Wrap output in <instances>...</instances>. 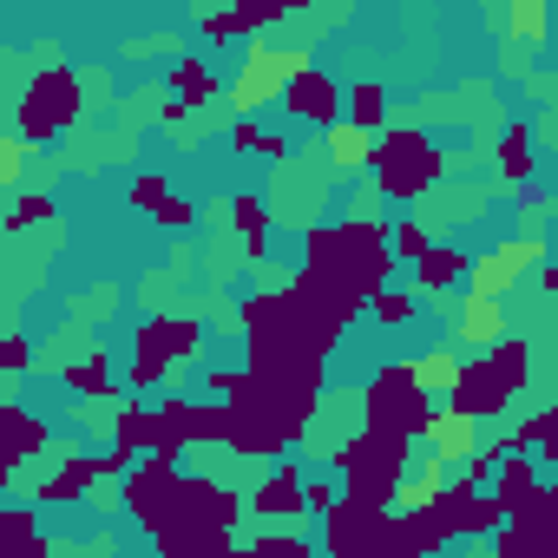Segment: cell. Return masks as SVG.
<instances>
[{
    "label": "cell",
    "mask_w": 558,
    "mask_h": 558,
    "mask_svg": "<svg viewBox=\"0 0 558 558\" xmlns=\"http://www.w3.org/2000/svg\"><path fill=\"white\" fill-rule=\"evenodd\" d=\"M447 151L440 145H427L421 132H381V151H375V184H381V197H421V191H434L440 178H447Z\"/></svg>",
    "instance_id": "cell-1"
},
{
    "label": "cell",
    "mask_w": 558,
    "mask_h": 558,
    "mask_svg": "<svg viewBox=\"0 0 558 558\" xmlns=\"http://www.w3.org/2000/svg\"><path fill=\"white\" fill-rule=\"evenodd\" d=\"M303 66H316V60H310V53H296V47H263V40H256V47L243 53L236 80H230V106L256 119L263 106H276V99L290 93V80H296Z\"/></svg>",
    "instance_id": "cell-2"
},
{
    "label": "cell",
    "mask_w": 558,
    "mask_h": 558,
    "mask_svg": "<svg viewBox=\"0 0 558 558\" xmlns=\"http://www.w3.org/2000/svg\"><path fill=\"white\" fill-rule=\"evenodd\" d=\"M434 414H440V408H434V395L414 381V362H388V368H375V381H368V421H388V427L427 440Z\"/></svg>",
    "instance_id": "cell-3"
},
{
    "label": "cell",
    "mask_w": 558,
    "mask_h": 558,
    "mask_svg": "<svg viewBox=\"0 0 558 558\" xmlns=\"http://www.w3.org/2000/svg\"><path fill=\"white\" fill-rule=\"evenodd\" d=\"M80 112H86V93H80V80H73L66 66L34 73V86L21 93V132H27L34 145H47L53 132H73Z\"/></svg>",
    "instance_id": "cell-4"
},
{
    "label": "cell",
    "mask_w": 558,
    "mask_h": 558,
    "mask_svg": "<svg viewBox=\"0 0 558 558\" xmlns=\"http://www.w3.org/2000/svg\"><path fill=\"white\" fill-rule=\"evenodd\" d=\"M323 545L336 558H349V551H395V506H368V499L342 493V506L323 519Z\"/></svg>",
    "instance_id": "cell-5"
},
{
    "label": "cell",
    "mask_w": 558,
    "mask_h": 558,
    "mask_svg": "<svg viewBox=\"0 0 558 558\" xmlns=\"http://www.w3.org/2000/svg\"><path fill=\"white\" fill-rule=\"evenodd\" d=\"M440 512H447V525H453V538H493L512 512L499 506V493L493 486H480L473 473H460V480H447V493H440Z\"/></svg>",
    "instance_id": "cell-6"
},
{
    "label": "cell",
    "mask_w": 558,
    "mask_h": 558,
    "mask_svg": "<svg viewBox=\"0 0 558 558\" xmlns=\"http://www.w3.org/2000/svg\"><path fill=\"white\" fill-rule=\"evenodd\" d=\"M493 551H499V558L558 551V486H538V499H532L525 512H512V519L493 532Z\"/></svg>",
    "instance_id": "cell-7"
},
{
    "label": "cell",
    "mask_w": 558,
    "mask_h": 558,
    "mask_svg": "<svg viewBox=\"0 0 558 558\" xmlns=\"http://www.w3.org/2000/svg\"><path fill=\"white\" fill-rule=\"evenodd\" d=\"M178 460H165V453H145L132 473H125V506H132V519L151 532L165 512H171V499H178Z\"/></svg>",
    "instance_id": "cell-8"
},
{
    "label": "cell",
    "mask_w": 558,
    "mask_h": 558,
    "mask_svg": "<svg viewBox=\"0 0 558 558\" xmlns=\"http://www.w3.org/2000/svg\"><path fill=\"white\" fill-rule=\"evenodd\" d=\"M512 395H519V388L506 381V368H499L493 355H473V362L460 368V381H453V395H447V401H453V408H466L473 421H493V414H506V401H512Z\"/></svg>",
    "instance_id": "cell-9"
},
{
    "label": "cell",
    "mask_w": 558,
    "mask_h": 558,
    "mask_svg": "<svg viewBox=\"0 0 558 558\" xmlns=\"http://www.w3.org/2000/svg\"><path fill=\"white\" fill-rule=\"evenodd\" d=\"M47 440H53V427H47V421H34L21 401H0V486H14L21 460H27V453H40Z\"/></svg>",
    "instance_id": "cell-10"
},
{
    "label": "cell",
    "mask_w": 558,
    "mask_h": 558,
    "mask_svg": "<svg viewBox=\"0 0 558 558\" xmlns=\"http://www.w3.org/2000/svg\"><path fill=\"white\" fill-rule=\"evenodd\" d=\"M283 106H290L296 125H336V119H349V112H342V86H336L323 66H303V73L290 80Z\"/></svg>",
    "instance_id": "cell-11"
},
{
    "label": "cell",
    "mask_w": 558,
    "mask_h": 558,
    "mask_svg": "<svg viewBox=\"0 0 558 558\" xmlns=\"http://www.w3.org/2000/svg\"><path fill=\"white\" fill-rule=\"evenodd\" d=\"M236 493L230 486H217V480H178V499H171V512L165 519H184V525H236ZM158 519V525H165Z\"/></svg>",
    "instance_id": "cell-12"
},
{
    "label": "cell",
    "mask_w": 558,
    "mask_h": 558,
    "mask_svg": "<svg viewBox=\"0 0 558 558\" xmlns=\"http://www.w3.org/2000/svg\"><path fill=\"white\" fill-rule=\"evenodd\" d=\"M250 512H263V519H296V512H310V473L296 460H283V466H276L250 493Z\"/></svg>",
    "instance_id": "cell-13"
},
{
    "label": "cell",
    "mask_w": 558,
    "mask_h": 558,
    "mask_svg": "<svg viewBox=\"0 0 558 558\" xmlns=\"http://www.w3.org/2000/svg\"><path fill=\"white\" fill-rule=\"evenodd\" d=\"M323 151L336 171H375V151H381V132L362 125V119H336L323 125Z\"/></svg>",
    "instance_id": "cell-14"
},
{
    "label": "cell",
    "mask_w": 558,
    "mask_h": 558,
    "mask_svg": "<svg viewBox=\"0 0 558 558\" xmlns=\"http://www.w3.org/2000/svg\"><path fill=\"white\" fill-rule=\"evenodd\" d=\"M132 349H151V355H171V362H191V355L204 349V323H191V316H151V323H138V336H132Z\"/></svg>",
    "instance_id": "cell-15"
},
{
    "label": "cell",
    "mask_w": 558,
    "mask_h": 558,
    "mask_svg": "<svg viewBox=\"0 0 558 558\" xmlns=\"http://www.w3.org/2000/svg\"><path fill=\"white\" fill-rule=\"evenodd\" d=\"M466 269H473V250H460V243H434V250L414 263V290H421V296H447L453 283H466Z\"/></svg>",
    "instance_id": "cell-16"
},
{
    "label": "cell",
    "mask_w": 558,
    "mask_h": 558,
    "mask_svg": "<svg viewBox=\"0 0 558 558\" xmlns=\"http://www.w3.org/2000/svg\"><path fill=\"white\" fill-rule=\"evenodd\" d=\"M466 349H493L499 336H506V296H480V290H466L460 296V329H453Z\"/></svg>",
    "instance_id": "cell-17"
},
{
    "label": "cell",
    "mask_w": 558,
    "mask_h": 558,
    "mask_svg": "<svg viewBox=\"0 0 558 558\" xmlns=\"http://www.w3.org/2000/svg\"><path fill=\"white\" fill-rule=\"evenodd\" d=\"M99 480H106V460H99V453H73V460H66V466L34 493V499H40V506H80Z\"/></svg>",
    "instance_id": "cell-18"
},
{
    "label": "cell",
    "mask_w": 558,
    "mask_h": 558,
    "mask_svg": "<svg viewBox=\"0 0 558 558\" xmlns=\"http://www.w3.org/2000/svg\"><path fill=\"white\" fill-rule=\"evenodd\" d=\"M493 493H499V506L506 512H525L532 499H538V466H532V453H499V466H493Z\"/></svg>",
    "instance_id": "cell-19"
},
{
    "label": "cell",
    "mask_w": 558,
    "mask_h": 558,
    "mask_svg": "<svg viewBox=\"0 0 558 558\" xmlns=\"http://www.w3.org/2000/svg\"><path fill=\"white\" fill-rule=\"evenodd\" d=\"M151 538H158V551H230L236 545L230 525H184V519L151 525Z\"/></svg>",
    "instance_id": "cell-20"
},
{
    "label": "cell",
    "mask_w": 558,
    "mask_h": 558,
    "mask_svg": "<svg viewBox=\"0 0 558 558\" xmlns=\"http://www.w3.org/2000/svg\"><path fill=\"white\" fill-rule=\"evenodd\" d=\"M427 447H434L440 460H453V466H460V460L473 453V414L447 401V408L434 414V427H427Z\"/></svg>",
    "instance_id": "cell-21"
},
{
    "label": "cell",
    "mask_w": 558,
    "mask_h": 558,
    "mask_svg": "<svg viewBox=\"0 0 558 558\" xmlns=\"http://www.w3.org/2000/svg\"><path fill=\"white\" fill-rule=\"evenodd\" d=\"M519 276H525V269H519L506 250H486V256H473V269H466V290H480V296H512Z\"/></svg>",
    "instance_id": "cell-22"
},
{
    "label": "cell",
    "mask_w": 558,
    "mask_h": 558,
    "mask_svg": "<svg viewBox=\"0 0 558 558\" xmlns=\"http://www.w3.org/2000/svg\"><path fill=\"white\" fill-rule=\"evenodd\" d=\"M460 368H466V362H460V349H421V355H414V381H421L434 401H447V395H453Z\"/></svg>",
    "instance_id": "cell-23"
},
{
    "label": "cell",
    "mask_w": 558,
    "mask_h": 558,
    "mask_svg": "<svg viewBox=\"0 0 558 558\" xmlns=\"http://www.w3.org/2000/svg\"><path fill=\"white\" fill-rule=\"evenodd\" d=\"M165 86H171L184 106H210V99H217V73H210V60H197V53H184Z\"/></svg>",
    "instance_id": "cell-24"
},
{
    "label": "cell",
    "mask_w": 558,
    "mask_h": 558,
    "mask_svg": "<svg viewBox=\"0 0 558 558\" xmlns=\"http://www.w3.org/2000/svg\"><path fill=\"white\" fill-rule=\"evenodd\" d=\"M532 158H538V151H532V132H525V125H506L499 145H493L499 178H506V184H525V178H532Z\"/></svg>",
    "instance_id": "cell-25"
},
{
    "label": "cell",
    "mask_w": 558,
    "mask_h": 558,
    "mask_svg": "<svg viewBox=\"0 0 558 558\" xmlns=\"http://www.w3.org/2000/svg\"><path fill=\"white\" fill-rule=\"evenodd\" d=\"M506 34L525 40V47H538L551 34V0H506Z\"/></svg>",
    "instance_id": "cell-26"
},
{
    "label": "cell",
    "mask_w": 558,
    "mask_h": 558,
    "mask_svg": "<svg viewBox=\"0 0 558 558\" xmlns=\"http://www.w3.org/2000/svg\"><path fill=\"white\" fill-rule=\"evenodd\" d=\"M66 388H73V395H93V401H119V381H112L106 355H86V362H73V368H66Z\"/></svg>",
    "instance_id": "cell-27"
},
{
    "label": "cell",
    "mask_w": 558,
    "mask_h": 558,
    "mask_svg": "<svg viewBox=\"0 0 558 558\" xmlns=\"http://www.w3.org/2000/svg\"><path fill=\"white\" fill-rule=\"evenodd\" d=\"M0 538H8L14 551H27V558H47V538L34 525V506H8V512H0Z\"/></svg>",
    "instance_id": "cell-28"
},
{
    "label": "cell",
    "mask_w": 558,
    "mask_h": 558,
    "mask_svg": "<svg viewBox=\"0 0 558 558\" xmlns=\"http://www.w3.org/2000/svg\"><path fill=\"white\" fill-rule=\"evenodd\" d=\"M230 223L243 230V243H250V256H263V236H269V210H263V197H250V191H243V197L230 204Z\"/></svg>",
    "instance_id": "cell-29"
},
{
    "label": "cell",
    "mask_w": 558,
    "mask_h": 558,
    "mask_svg": "<svg viewBox=\"0 0 558 558\" xmlns=\"http://www.w3.org/2000/svg\"><path fill=\"white\" fill-rule=\"evenodd\" d=\"M191 440H223L230 447V401H191Z\"/></svg>",
    "instance_id": "cell-30"
},
{
    "label": "cell",
    "mask_w": 558,
    "mask_h": 558,
    "mask_svg": "<svg viewBox=\"0 0 558 558\" xmlns=\"http://www.w3.org/2000/svg\"><path fill=\"white\" fill-rule=\"evenodd\" d=\"M414 310H421V303H414L408 290H375V303H368V316H375L381 329H408V323H414Z\"/></svg>",
    "instance_id": "cell-31"
},
{
    "label": "cell",
    "mask_w": 558,
    "mask_h": 558,
    "mask_svg": "<svg viewBox=\"0 0 558 558\" xmlns=\"http://www.w3.org/2000/svg\"><path fill=\"white\" fill-rule=\"evenodd\" d=\"M171 375H178V362H171V355H151V349H132V375H125L132 388H165Z\"/></svg>",
    "instance_id": "cell-32"
},
{
    "label": "cell",
    "mask_w": 558,
    "mask_h": 558,
    "mask_svg": "<svg viewBox=\"0 0 558 558\" xmlns=\"http://www.w3.org/2000/svg\"><path fill=\"white\" fill-rule=\"evenodd\" d=\"M145 421H151V408H145V401H125V408H119V427H112V447L145 453Z\"/></svg>",
    "instance_id": "cell-33"
},
{
    "label": "cell",
    "mask_w": 558,
    "mask_h": 558,
    "mask_svg": "<svg viewBox=\"0 0 558 558\" xmlns=\"http://www.w3.org/2000/svg\"><path fill=\"white\" fill-rule=\"evenodd\" d=\"M349 119H362V125L381 132V119H388V93H381V86H349Z\"/></svg>",
    "instance_id": "cell-34"
},
{
    "label": "cell",
    "mask_w": 558,
    "mask_h": 558,
    "mask_svg": "<svg viewBox=\"0 0 558 558\" xmlns=\"http://www.w3.org/2000/svg\"><path fill=\"white\" fill-rule=\"evenodd\" d=\"M388 243H395V256H401V263H421V256L434 250V236H427V230H421L414 217H401V223L388 230Z\"/></svg>",
    "instance_id": "cell-35"
},
{
    "label": "cell",
    "mask_w": 558,
    "mask_h": 558,
    "mask_svg": "<svg viewBox=\"0 0 558 558\" xmlns=\"http://www.w3.org/2000/svg\"><path fill=\"white\" fill-rule=\"evenodd\" d=\"M486 355H493V362L506 368V381H512V388H525V375H532V355H525V342H512V336H499V342H493Z\"/></svg>",
    "instance_id": "cell-36"
},
{
    "label": "cell",
    "mask_w": 558,
    "mask_h": 558,
    "mask_svg": "<svg viewBox=\"0 0 558 558\" xmlns=\"http://www.w3.org/2000/svg\"><path fill=\"white\" fill-rule=\"evenodd\" d=\"M256 558H303L310 551V538L303 532H256V545H250Z\"/></svg>",
    "instance_id": "cell-37"
},
{
    "label": "cell",
    "mask_w": 558,
    "mask_h": 558,
    "mask_svg": "<svg viewBox=\"0 0 558 558\" xmlns=\"http://www.w3.org/2000/svg\"><path fill=\"white\" fill-rule=\"evenodd\" d=\"M27 158H34V138L21 132V138H8V145H0V184H21V171H27Z\"/></svg>",
    "instance_id": "cell-38"
},
{
    "label": "cell",
    "mask_w": 558,
    "mask_h": 558,
    "mask_svg": "<svg viewBox=\"0 0 558 558\" xmlns=\"http://www.w3.org/2000/svg\"><path fill=\"white\" fill-rule=\"evenodd\" d=\"M204 34H210V47H236L243 34H256L250 21H243V8H230V14H210L204 21Z\"/></svg>",
    "instance_id": "cell-39"
},
{
    "label": "cell",
    "mask_w": 558,
    "mask_h": 558,
    "mask_svg": "<svg viewBox=\"0 0 558 558\" xmlns=\"http://www.w3.org/2000/svg\"><path fill=\"white\" fill-rule=\"evenodd\" d=\"M165 197H171L165 171H138V178H132V210H158Z\"/></svg>",
    "instance_id": "cell-40"
},
{
    "label": "cell",
    "mask_w": 558,
    "mask_h": 558,
    "mask_svg": "<svg viewBox=\"0 0 558 558\" xmlns=\"http://www.w3.org/2000/svg\"><path fill=\"white\" fill-rule=\"evenodd\" d=\"M263 138H269V132H263L250 112H236V125H230V145H236L243 158H263Z\"/></svg>",
    "instance_id": "cell-41"
},
{
    "label": "cell",
    "mask_w": 558,
    "mask_h": 558,
    "mask_svg": "<svg viewBox=\"0 0 558 558\" xmlns=\"http://www.w3.org/2000/svg\"><path fill=\"white\" fill-rule=\"evenodd\" d=\"M236 8H243V21H250V27H276L283 14H296L290 0H236Z\"/></svg>",
    "instance_id": "cell-42"
},
{
    "label": "cell",
    "mask_w": 558,
    "mask_h": 558,
    "mask_svg": "<svg viewBox=\"0 0 558 558\" xmlns=\"http://www.w3.org/2000/svg\"><path fill=\"white\" fill-rule=\"evenodd\" d=\"M40 217H53V204L27 191V197H14V210H8V230H27V223H40Z\"/></svg>",
    "instance_id": "cell-43"
},
{
    "label": "cell",
    "mask_w": 558,
    "mask_h": 558,
    "mask_svg": "<svg viewBox=\"0 0 558 558\" xmlns=\"http://www.w3.org/2000/svg\"><path fill=\"white\" fill-rule=\"evenodd\" d=\"M151 217H158L165 230H191V223H197V210H191V197H178V191H171V197H165V204H158Z\"/></svg>",
    "instance_id": "cell-44"
},
{
    "label": "cell",
    "mask_w": 558,
    "mask_h": 558,
    "mask_svg": "<svg viewBox=\"0 0 558 558\" xmlns=\"http://www.w3.org/2000/svg\"><path fill=\"white\" fill-rule=\"evenodd\" d=\"M336 506H342V473H336V480H310V512L329 519Z\"/></svg>",
    "instance_id": "cell-45"
},
{
    "label": "cell",
    "mask_w": 558,
    "mask_h": 558,
    "mask_svg": "<svg viewBox=\"0 0 558 558\" xmlns=\"http://www.w3.org/2000/svg\"><path fill=\"white\" fill-rule=\"evenodd\" d=\"M27 336H8V342H0V368H8V375H27Z\"/></svg>",
    "instance_id": "cell-46"
},
{
    "label": "cell",
    "mask_w": 558,
    "mask_h": 558,
    "mask_svg": "<svg viewBox=\"0 0 558 558\" xmlns=\"http://www.w3.org/2000/svg\"><path fill=\"white\" fill-rule=\"evenodd\" d=\"M538 453H545V460L558 466V401L545 408V440H538Z\"/></svg>",
    "instance_id": "cell-47"
},
{
    "label": "cell",
    "mask_w": 558,
    "mask_h": 558,
    "mask_svg": "<svg viewBox=\"0 0 558 558\" xmlns=\"http://www.w3.org/2000/svg\"><path fill=\"white\" fill-rule=\"evenodd\" d=\"M158 119H165V125H184V119H191V106H184V99H178V93H171V99H165V106H158Z\"/></svg>",
    "instance_id": "cell-48"
},
{
    "label": "cell",
    "mask_w": 558,
    "mask_h": 558,
    "mask_svg": "<svg viewBox=\"0 0 558 558\" xmlns=\"http://www.w3.org/2000/svg\"><path fill=\"white\" fill-rule=\"evenodd\" d=\"M538 283H545V296H558V250H551V263H545V276H538Z\"/></svg>",
    "instance_id": "cell-49"
}]
</instances>
